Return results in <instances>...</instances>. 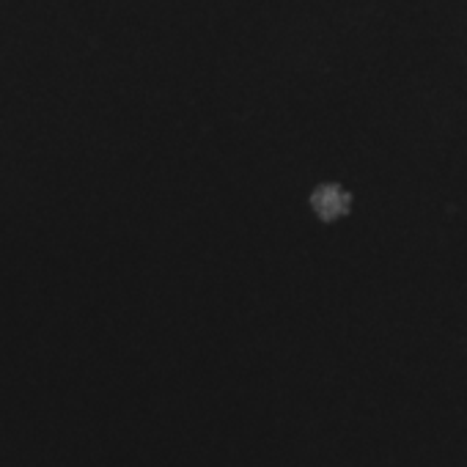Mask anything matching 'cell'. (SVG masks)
I'll use <instances>...</instances> for the list:
<instances>
[{
  "instance_id": "obj_1",
  "label": "cell",
  "mask_w": 467,
  "mask_h": 467,
  "mask_svg": "<svg viewBox=\"0 0 467 467\" xmlns=\"http://www.w3.org/2000/svg\"><path fill=\"white\" fill-rule=\"evenodd\" d=\"M311 209L322 223H336L352 212V195L338 182H322L311 192Z\"/></svg>"
}]
</instances>
